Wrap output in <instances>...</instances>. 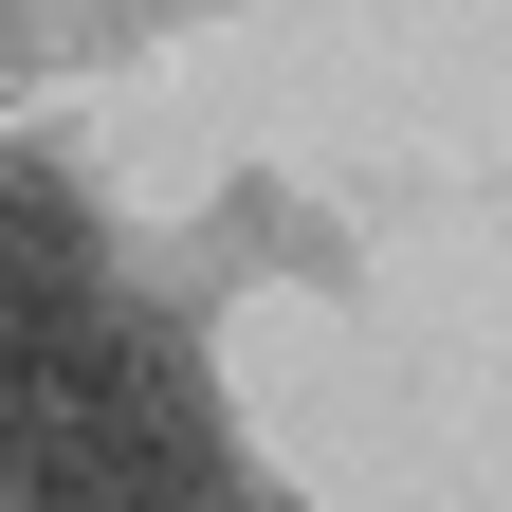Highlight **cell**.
<instances>
[{"label":"cell","instance_id":"cell-1","mask_svg":"<svg viewBox=\"0 0 512 512\" xmlns=\"http://www.w3.org/2000/svg\"><path fill=\"white\" fill-rule=\"evenodd\" d=\"M110 311H128V275H110L92 202H74L37 147H0V421H19L37 384L74 366L92 330H110Z\"/></svg>","mask_w":512,"mask_h":512},{"label":"cell","instance_id":"cell-2","mask_svg":"<svg viewBox=\"0 0 512 512\" xmlns=\"http://www.w3.org/2000/svg\"><path fill=\"white\" fill-rule=\"evenodd\" d=\"M0 512H128V494H74V476H0Z\"/></svg>","mask_w":512,"mask_h":512}]
</instances>
